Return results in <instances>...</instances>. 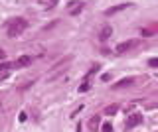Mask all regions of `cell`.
<instances>
[{
    "instance_id": "cell-1",
    "label": "cell",
    "mask_w": 158,
    "mask_h": 132,
    "mask_svg": "<svg viewBox=\"0 0 158 132\" xmlns=\"http://www.w3.org/2000/svg\"><path fill=\"white\" fill-rule=\"evenodd\" d=\"M26 28H28V22L24 20V18H16V20L10 22V26H8V36L10 38H18V36L24 34Z\"/></svg>"
},
{
    "instance_id": "cell-2",
    "label": "cell",
    "mask_w": 158,
    "mask_h": 132,
    "mask_svg": "<svg viewBox=\"0 0 158 132\" xmlns=\"http://www.w3.org/2000/svg\"><path fill=\"white\" fill-rule=\"evenodd\" d=\"M140 122H142V114H138V112H132V114L127 118V128H135V126L140 124Z\"/></svg>"
},
{
    "instance_id": "cell-3",
    "label": "cell",
    "mask_w": 158,
    "mask_h": 132,
    "mask_svg": "<svg viewBox=\"0 0 158 132\" xmlns=\"http://www.w3.org/2000/svg\"><path fill=\"white\" fill-rule=\"evenodd\" d=\"M136 46H138V42H135V40L123 42V43H118V46H117V53H125V51L131 50V47H136Z\"/></svg>"
},
{
    "instance_id": "cell-4",
    "label": "cell",
    "mask_w": 158,
    "mask_h": 132,
    "mask_svg": "<svg viewBox=\"0 0 158 132\" xmlns=\"http://www.w3.org/2000/svg\"><path fill=\"white\" fill-rule=\"evenodd\" d=\"M30 63H32V57H30V55H22L16 63H14V67H28Z\"/></svg>"
},
{
    "instance_id": "cell-5",
    "label": "cell",
    "mask_w": 158,
    "mask_h": 132,
    "mask_svg": "<svg viewBox=\"0 0 158 132\" xmlns=\"http://www.w3.org/2000/svg\"><path fill=\"white\" fill-rule=\"evenodd\" d=\"M131 6V4H121V6H113V8H109V10L105 12L107 16H115L117 12H121V10H125V8H128Z\"/></svg>"
},
{
    "instance_id": "cell-6",
    "label": "cell",
    "mask_w": 158,
    "mask_h": 132,
    "mask_svg": "<svg viewBox=\"0 0 158 132\" xmlns=\"http://www.w3.org/2000/svg\"><path fill=\"white\" fill-rule=\"evenodd\" d=\"M111 34H113V28H111V26H105V28L101 30V36H99V38H101V40H107Z\"/></svg>"
},
{
    "instance_id": "cell-7",
    "label": "cell",
    "mask_w": 158,
    "mask_h": 132,
    "mask_svg": "<svg viewBox=\"0 0 158 132\" xmlns=\"http://www.w3.org/2000/svg\"><path fill=\"white\" fill-rule=\"evenodd\" d=\"M99 69H101V67H99V65H97V63H95V65H93V67H91V69H89V73H87V75H85V81H87V79H89V77H91V75H95V73H97Z\"/></svg>"
},
{
    "instance_id": "cell-8",
    "label": "cell",
    "mask_w": 158,
    "mask_h": 132,
    "mask_svg": "<svg viewBox=\"0 0 158 132\" xmlns=\"http://www.w3.org/2000/svg\"><path fill=\"white\" fill-rule=\"evenodd\" d=\"M132 81H135V79H132V77H128V79H123V81H118V83H117L115 87H117V89H118V87H125V85H131Z\"/></svg>"
},
{
    "instance_id": "cell-9",
    "label": "cell",
    "mask_w": 158,
    "mask_h": 132,
    "mask_svg": "<svg viewBox=\"0 0 158 132\" xmlns=\"http://www.w3.org/2000/svg\"><path fill=\"white\" fill-rule=\"evenodd\" d=\"M117 109H118L117 105H111V106H107V109H105V114H115V112H117Z\"/></svg>"
},
{
    "instance_id": "cell-10",
    "label": "cell",
    "mask_w": 158,
    "mask_h": 132,
    "mask_svg": "<svg viewBox=\"0 0 158 132\" xmlns=\"http://www.w3.org/2000/svg\"><path fill=\"white\" fill-rule=\"evenodd\" d=\"M101 128H103V132H115V130H113V126H111V122H105Z\"/></svg>"
},
{
    "instance_id": "cell-11",
    "label": "cell",
    "mask_w": 158,
    "mask_h": 132,
    "mask_svg": "<svg viewBox=\"0 0 158 132\" xmlns=\"http://www.w3.org/2000/svg\"><path fill=\"white\" fill-rule=\"evenodd\" d=\"M10 67H14V63H0V71H4V69H10Z\"/></svg>"
},
{
    "instance_id": "cell-12",
    "label": "cell",
    "mask_w": 158,
    "mask_h": 132,
    "mask_svg": "<svg viewBox=\"0 0 158 132\" xmlns=\"http://www.w3.org/2000/svg\"><path fill=\"white\" fill-rule=\"evenodd\" d=\"M148 65H150V67H158V59H156V57H152V59L148 61Z\"/></svg>"
},
{
    "instance_id": "cell-13",
    "label": "cell",
    "mask_w": 158,
    "mask_h": 132,
    "mask_svg": "<svg viewBox=\"0 0 158 132\" xmlns=\"http://www.w3.org/2000/svg\"><path fill=\"white\" fill-rule=\"evenodd\" d=\"M140 34H142V36H146V38H150L152 36V30H142Z\"/></svg>"
},
{
    "instance_id": "cell-14",
    "label": "cell",
    "mask_w": 158,
    "mask_h": 132,
    "mask_svg": "<svg viewBox=\"0 0 158 132\" xmlns=\"http://www.w3.org/2000/svg\"><path fill=\"white\" fill-rule=\"evenodd\" d=\"M87 89H89V83H83V85L79 87V91H81V93H83V91H87Z\"/></svg>"
},
{
    "instance_id": "cell-15",
    "label": "cell",
    "mask_w": 158,
    "mask_h": 132,
    "mask_svg": "<svg viewBox=\"0 0 158 132\" xmlns=\"http://www.w3.org/2000/svg\"><path fill=\"white\" fill-rule=\"evenodd\" d=\"M0 59H4V51L2 50H0Z\"/></svg>"
}]
</instances>
